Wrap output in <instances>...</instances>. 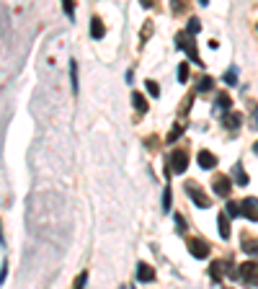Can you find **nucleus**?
Instances as JSON below:
<instances>
[{
    "instance_id": "22",
    "label": "nucleus",
    "mask_w": 258,
    "mask_h": 289,
    "mask_svg": "<svg viewBox=\"0 0 258 289\" xmlns=\"http://www.w3.org/2000/svg\"><path fill=\"white\" fill-rule=\"evenodd\" d=\"M183 129H186V126H183V124H176V126H173V129H171V134H168V137H165V142H168V144H173V142H176V140L181 137V134H183Z\"/></svg>"
},
{
    "instance_id": "23",
    "label": "nucleus",
    "mask_w": 258,
    "mask_h": 289,
    "mask_svg": "<svg viewBox=\"0 0 258 289\" xmlns=\"http://www.w3.org/2000/svg\"><path fill=\"white\" fill-rule=\"evenodd\" d=\"M225 212H227L230 217H243V209H240V202H227V206H225Z\"/></svg>"
},
{
    "instance_id": "30",
    "label": "nucleus",
    "mask_w": 258,
    "mask_h": 289,
    "mask_svg": "<svg viewBox=\"0 0 258 289\" xmlns=\"http://www.w3.org/2000/svg\"><path fill=\"white\" fill-rule=\"evenodd\" d=\"M150 31H152V23L147 21V23H145V29H142V44H145L147 39H150Z\"/></svg>"
},
{
    "instance_id": "3",
    "label": "nucleus",
    "mask_w": 258,
    "mask_h": 289,
    "mask_svg": "<svg viewBox=\"0 0 258 289\" xmlns=\"http://www.w3.org/2000/svg\"><path fill=\"white\" fill-rule=\"evenodd\" d=\"M237 282H243V284H258V264L245 261V264L237 266Z\"/></svg>"
},
{
    "instance_id": "20",
    "label": "nucleus",
    "mask_w": 258,
    "mask_h": 289,
    "mask_svg": "<svg viewBox=\"0 0 258 289\" xmlns=\"http://www.w3.org/2000/svg\"><path fill=\"white\" fill-rule=\"evenodd\" d=\"M212 85H215V78L204 75V78H199V85H196V90H199V93H209V90H212Z\"/></svg>"
},
{
    "instance_id": "34",
    "label": "nucleus",
    "mask_w": 258,
    "mask_h": 289,
    "mask_svg": "<svg viewBox=\"0 0 258 289\" xmlns=\"http://www.w3.org/2000/svg\"><path fill=\"white\" fill-rule=\"evenodd\" d=\"M158 142H160L158 137H147V147H150V150H152V147H155V144H158Z\"/></svg>"
},
{
    "instance_id": "12",
    "label": "nucleus",
    "mask_w": 258,
    "mask_h": 289,
    "mask_svg": "<svg viewBox=\"0 0 258 289\" xmlns=\"http://www.w3.org/2000/svg\"><path fill=\"white\" fill-rule=\"evenodd\" d=\"M90 36H93V39H104L106 36V26H104V21H101L98 16L90 18Z\"/></svg>"
},
{
    "instance_id": "2",
    "label": "nucleus",
    "mask_w": 258,
    "mask_h": 289,
    "mask_svg": "<svg viewBox=\"0 0 258 289\" xmlns=\"http://www.w3.org/2000/svg\"><path fill=\"white\" fill-rule=\"evenodd\" d=\"M186 168H189V152L186 150H173L171 158H168V170L181 176V173H186Z\"/></svg>"
},
{
    "instance_id": "4",
    "label": "nucleus",
    "mask_w": 258,
    "mask_h": 289,
    "mask_svg": "<svg viewBox=\"0 0 258 289\" xmlns=\"http://www.w3.org/2000/svg\"><path fill=\"white\" fill-rule=\"evenodd\" d=\"M183 188H186V194L194 199V202H196V206H201V209L212 206V199H209V196H207V194L196 186V181H186V184H183Z\"/></svg>"
},
{
    "instance_id": "10",
    "label": "nucleus",
    "mask_w": 258,
    "mask_h": 289,
    "mask_svg": "<svg viewBox=\"0 0 258 289\" xmlns=\"http://www.w3.org/2000/svg\"><path fill=\"white\" fill-rule=\"evenodd\" d=\"M233 181H235L237 186H248V184H251V178H248V173H245V168H243L240 160L233 165Z\"/></svg>"
},
{
    "instance_id": "17",
    "label": "nucleus",
    "mask_w": 258,
    "mask_h": 289,
    "mask_svg": "<svg viewBox=\"0 0 258 289\" xmlns=\"http://www.w3.org/2000/svg\"><path fill=\"white\" fill-rule=\"evenodd\" d=\"M132 103H134V108H137V114H147V98L142 96V93H132Z\"/></svg>"
},
{
    "instance_id": "9",
    "label": "nucleus",
    "mask_w": 258,
    "mask_h": 289,
    "mask_svg": "<svg viewBox=\"0 0 258 289\" xmlns=\"http://www.w3.org/2000/svg\"><path fill=\"white\" fill-rule=\"evenodd\" d=\"M227 268H230V261H215V264L209 266V276L219 284V282H222V276H225V271H227Z\"/></svg>"
},
{
    "instance_id": "13",
    "label": "nucleus",
    "mask_w": 258,
    "mask_h": 289,
    "mask_svg": "<svg viewBox=\"0 0 258 289\" xmlns=\"http://www.w3.org/2000/svg\"><path fill=\"white\" fill-rule=\"evenodd\" d=\"M199 165L204 168V170H212V168L217 165V158L212 155L209 150H201V152H199Z\"/></svg>"
},
{
    "instance_id": "16",
    "label": "nucleus",
    "mask_w": 258,
    "mask_h": 289,
    "mask_svg": "<svg viewBox=\"0 0 258 289\" xmlns=\"http://www.w3.org/2000/svg\"><path fill=\"white\" fill-rule=\"evenodd\" d=\"M230 106H233V98H230V93H227V90H219V93H217V103H215V108H222V111H227Z\"/></svg>"
},
{
    "instance_id": "18",
    "label": "nucleus",
    "mask_w": 258,
    "mask_h": 289,
    "mask_svg": "<svg viewBox=\"0 0 258 289\" xmlns=\"http://www.w3.org/2000/svg\"><path fill=\"white\" fill-rule=\"evenodd\" d=\"M70 85H72V93L78 96V60H70Z\"/></svg>"
},
{
    "instance_id": "14",
    "label": "nucleus",
    "mask_w": 258,
    "mask_h": 289,
    "mask_svg": "<svg viewBox=\"0 0 258 289\" xmlns=\"http://www.w3.org/2000/svg\"><path fill=\"white\" fill-rule=\"evenodd\" d=\"M217 225H219V235H222V240H230V214L222 212L217 217Z\"/></svg>"
},
{
    "instance_id": "33",
    "label": "nucleus",
    "mask_w": 258,
    "mask_h": 289,
    "mask_svg": "<svg viewBox=\"0 0 258 289\" xmlns=\"http://www.w3.org/2000/svg\"><path fill=\"white\" fill-rule=\"evenodd\" d=\"M191 98H194V93H191V96H186V98H183V106H181V111H183V114H186V111H189V106H191Z\"/></svg>"
},
{
    "instance_id": "32",
    "label": "nucleus",
    "mask_w": 258,
    "mask_h": 289,
    "mask_svg": "<svg viewBox=\"0 0 258 289\" xmlns=\"http://www.w3.org/2000/svg\"><path fill=\"white\" fill-rule=\"evenodd\" d=\"M5 276H8V261L3 258V264H0V282H5Z\"/></svg>"
},
{
    "instance_id": "29",
    "label": "nucleus",
    "mask_w": 258,
    "mask_h": 289,
    "mask_svg": "<svg viewBox=\"0 0 258 289\" xmlns=\"http://www.w3.org/2000/svg\"><path fill=\"white\" fill-rule=\"evenodd\" d=\"M178 80H181V83H186V80H189V65H186V62L178 65Z\"/></svg>"
},
{
    "instance_id": "35",
    "label": "nucleus",
    "mask_w": 258,
    "mask_h": 289,
    "mask_svg": "<svg viewBox=\"0 0 258 289\" xmlns=\"http://www.w3.org/2000/svg\"><path fill=\"white\" fill-rule=\"evenodd\" d=\"M251 108H253V126L258 129V108H256V106H251Z\"/></svg>"
},
{
    "instance_id": "38",
    "label": "nucleus",
    "mask_w": 258,
    "mask_h": 289,
    "mask_svg": "<svg viewBox=\"0 0 258 289\" xmlns=\"http://www.w3.org/2000/svg\"><path fill=\"white\" fill-rule=\"evenodd\" d=\"M253 152H256V155H258V142H256V144H253Z\"/></svg>"
},
{
    "instance_id": "11",
    "label": "nucleus",
    "mask_w": 258,
    "mask_h": 289,
    "mask_svg": "<svg viewBox=\"0 0 258 289\" xmlns=\"http://www.w3.org/2000/svg\"><path fill=\"white\" fill-rule=\"evenodd\" d=\"M137 282H140V284L155 282V268L147 266V264H140V266H137Z\"/></svg>"
},
{
    "instance_id": "37",
    "label": "nucleus",
    "mask_w": 258,
    "mask_h": 289,
    "mask_svg": "<svg viewBox=\"0 0 258 289\" xmlns=\"http://www.w3.org/2000/svg\"><path fill=\"white\" fill-rule=\"evenodd\" d=\"M199 5H209V0H199Z\"/></svg>"
},
{
    "instance_id": "5",
    "label": "nucleus",
    "mask_w": 258,
    "mask_h": 289,
    "mask_svg": "<svg viewBox=\"0 0 258 289\" xmlns=\"http://www.w3.org/2000/svg\"><path fill=\"white\" fill-rule=\"evenodd\" d=\"M186 246H189V253H191L194 258H207L209 253H212L209 243H207V240H201V238H189V240H186Z\"/></svg>"
},
{
    "instance_id": "25",
    "label": "nucleus",
    "mask_w": 258,
    "mask_h": 289,
    "mask_svg": "<svg viewBox=\"0 0 258 289\" xmlns=\"http://www.w3.org/2000/svg\"><path fill=\"white\" fill-rule=\"evenodd\" d=\"M186 31H189V34H194V36H196V34L201 31V21H199V18H189V26H186Z\"/></svg>"
},
{
    "instance_id": "7",
    "label": "nucleus",
    "mask_w": 258,
    "mask_h": 289,
    "mask_svg": "<svg viewBox=\"0 0 258 289\" xmlns=\"http://www.w3.org/2000/svg\"><path fill=\"white\" fill-rule=\"evenodd\" d=\"M240 209H243V217L251 222H258V199L256 196H248L240 202Z\"/></svg>"
},
{
    "instance_id": "36",
    "label": "nucleus",
    "mask_w": 258,
    "mask_h": 289,
    "mask_svg": "<svg viewBox=\"0 0 258 289\" xmlns=\"http://www.w3.org/2000/svg\"><path fill=\"white\" fill-rule=\"evenodd\" d=\"M140 3H142V8H150V5H152V0H140Z\"/></svg>"
},
{
    "instance_id": "24",
    "label": "nucleus",
    "mask_w": 258,
    "mask_h": 289,
    "mask_svg": "<svg viewBox=\"0 0 258 289\" xmlns=\"http://www.w3.org/2000/svg\"><path fill=\"white\" fill-rule=\"evenodd\" d=\"M189 11V0H173V13H186Z\"/></svg>"
},
{
    "instance_id": "26",
    "label": "nucleus",
    "mask_w": 258,
    "mask_h": 289,
    "mask_svg": "<svg viewBox=\"0 0 258 289\" xmlns=\"http://www.w3.org/2000/svg\"><path fill=\"white\" fill-rule=\"evenodd\" d=\"M171 186H165L163 188V212H171Z\"/></svg>"
},
{
    "instance_id": "27",
    "label": "nucleus",
    "mask_w": 258,
    "mask_h": 289,
    "mask_svg": "<svg viewBox=\"0 0 258 289\" xmlns=\"http://www.w3.org/2000/svg\"><path fill=\"white\" fill-rule=\"evenodd\" d=\"M145 85H147V93H150V96H155V98H158V96H160V85H158V83H155V80H147V83H145Z\"/></svg>"
},
{
    "instance_id": "21",
    "label": "nucleus",
    "mask_w": 258,
    "mask_h": 289,
    "mask_svg": "<svg viewBox=\"0 0 258 289\" xmlns=\"http://www.w3.org/2000/svg\"><path fill=\"white\" fill-rule=\"evenodd\" d=\"M173 225H176V232L178 235H183V232H186V227H189V225H186V217H183V214H173Z\"/></svg>"
},
{
    "instance_id": "15",
    "label": "nucleus",
    "mask_w": 258,
    "mask_h": 289,
    "mask_svg": "<svg viewBox=\"0 0 258 289\" xmlns=\"http://www.w3.org/2000/svg\"><path fill=\"white\" fill-rule=\"evenodd\" d=\"M243 250L248 253V256H258V238L245 235V238H243Z\"/></svg>"
},
{
    "instance_id": "8",
    "label": "nucleus",
    "mask_w": 258,
    "mask_h": 289,
    "mask_svg": "<svg viewBox=\"0 0 258 289\" xmlns=\"http://www.w3.org/2000/svg\"><path fill=\"white\" fill-rule=\"evenodd\" d=\"M240 124H243V114H237V111H227L222 116V126L230 132H235V129H240Z\"/></svg>"
},
{
    "instance_id": "19",
    "label": "nucleus",
    "mask_w": 258,
    "mask_h": 289,
    "mask_svg": "<svg viewBox=\"0 0 258 289\" xmlns=\"http://www.w3.org/2000/svg\"><path fill=\"white\" fill-rule=\"evenodd\" d=\"M222 80L227 85H237V67L235 65H230L227 70H225V75H222Z\"/></svg>"
},
{
    "instance_id": "6",
    "label": "nucleus",
    "mask_w": 258,
    "mask_h": 289,
    "mask_svg": "<svg viewBox=\"0 0 258 289\" xmlns=\"http://www.w3.org/2000/svg\"><path fill=\"white\" fill-rule=\"evenodd\" d=\"M212 188H215V194L222 196V199H227L230 194H233V184H230V178L225 173H217L215 178H212Z\"/></svg>"
},
{
    "instance_id": "28",
    "label": "nucleus",
    "mask_w": 258,
    "mask_h": 289,
    "mask_svg": "<svg viewBox=\"0 0 258 289\" xmlns=\"http://www.w3.org/2000/svg\"><path fill=\"white\" fill-rule=\"evenodd\" d=\"M62 8L70 18H75V3H72V0H62Z\"/></svg>"
},
{
    "instance_id": "31",
    "label": "nucleus",
    "mask_w": 258,
    "mask_h": 289,
    "mask_svg": "<svg viewBox=\"0 0 258 289\" xmlns=\"http://www.w3.org/2000/svg\"><path fill=\"white\" fill-rule=\"evenodd\" d=\"M86 282H88V271H83V274H78V279H75V287H86Z\"/></svg>"
},
{
    "instance_id": "1",
    "label": "nucleus",
    "mask_w": 258,
    "mask_h": 289,
    "mask_svg": "<svg viewBox=\"0 0 258 289\" xmlns=\"http://www.w3.org/2000/svg\"><path fill=\"white\" fill-rule=\"evenodd\" d=\"M176 49H183V52L189 54L191 62H196L199 67H204V60L199 57V49H196V41H194V34H189V31L176 34Z\"/></svg>"
}]
</instances>
